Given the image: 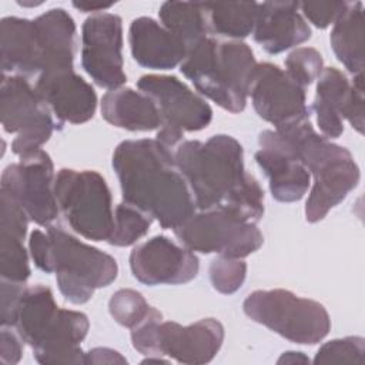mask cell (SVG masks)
I'll use <instances>...</instances> for the list:
<instances>
[{"label":"cell","instance_id":"1","mask_svg":"<svg viewBox=\"0 0 365 365\" xmlns=\"http://www.w3.org/2000/svg\"><path fill=\"white\" fill-rule=\"evenodd\" d=\"M174 158L200 211L222 210L255 224L262 218L264 190L245 171L244 150L234 137L217 134L205 143L181 141Z\"/></svg>","mask_w":365,"mask_h":365},{"label":"cell","instance_id":"2","mask_svg":"<svg viewBox=\"0 0 365 365\" xmlns=\"http://www.w3.org/2000/svg\"><path fill=\"white\" fill-rule=\"evenodd\" d=\"M111 164L123 201L147 212L163 228L175 230L195 212L191 190L174 153L157 138L121 141Z\"/></svg>","mask_w":365,"mask_h":365},{"label":"cell","instance_id":"3","mask_svg":"<svg viewBox=\"0 0 365 365\" xmlns=\"http://www.w3.org/2000/svg\"><path fill=\"white\" fill-rule=\"evenodd\" d=\"M29 251L38 269L56 272L60 292L73 304H86L96 289L108 287L118 274L117 261L110 254L57 225L47 227L46 232L31 231Z\"/></svg>","mask_w":365,"mask_h":365},{"label":"cell","instance_id":"4","mask_svg":"<svg viewBox=\"0 0 365 365\" xmlns=\"http://www.w3.org/2000/svg\"><path fill=\"white\" fill-rule=\"evenodd\" d=\"M86 314L57 307L48 287H26L14 322L20 338L31 346L38 364H86L80 344L88 332Z\"/></svg>","mask_w":365,"mask_h":365},{"label":"cell","instance_id":"5","mask_svg":"<svg viewBox=\"0 0 365 365\" xmlns=\"http://www.w3.org/2000/svg\"><path fill=\"white\" fill-rule=\"evenodd\" d=\"M257 64L248 44L205 37L188 48L180 70L202 96L235 114L247 106Z\"/></svg>","mask_w":365,"mask_h":365},{"label":"cell","instance_id":"6","mask_svg":"<svg viewBox=\"0 0 365 365\" xmlns=\"http://www.w3.org/2000/svg\"><path fill=\"white\" fill-rule=\"evenodd\" d=\"M134 349L147 356H168L180 364L201 365L214 359L224 342V327L214 318L190 325L163 321V314L151 308L148 317L131 329Z\"/></svg>","mask_w":365,"mask_h":365},{"label":"cell","instance_id":"7","mask_svg":"<svg viewBox=\"0 0 365 365\" xmlns=\"http://www.w3.org/2000/svg\"><path fill=\"white\" fill-rule=\"evenodd\" d=\"M242 308L252 321L301 345L318 344L331 329L329 314L322 304L281 288L251 292Z\"/></svg>","mask_w":365,"mask_h":365},{"label":"cell","instance_id":"8","mask_svg":"<svg viewBox=\"0 0 365 365\" xmlns=\"http://www.w3.org/2000/svg\"><path fill=\"white\" fill-rule=\"evenodd\" d=\"M58 210L68 225L91 241H108L114 212L110 188L97 171L61 168L54 181Z\"/></svg>","mask_w":365,"mask_h":365},{"label":"cell","instance_id":"9","mask_svg":"<svg viewBox=\"0 0 365 365\" xmlns=\"http://www.w3.org/2000/svg\"><path fill=\"white\" fill-rule=\"evenodd\" d=\"M0 114L6 133L17 134L11 151L27 155L46 144L57 127L51 110L26 77L3 74L0 86Z\"/></svg>","mask_w":365,"mask_h":365},{"label":"cell","instance_id":"10","mask_svg":"<svg viewBox=\"0 0 365 365\" xmlns=\"http://www.w3.org/2000/svg\"><path fill=\"white\" fill-rule=\"evenodd\" d=\"M137 87L155 103L161 117L157 140L168 148L177 147L184 133L200 131L212 120L210 104L174 76L145 74Z\"/></svg>","mask_w":365,"mask_h":365},{"label":"cell","instance_id":"11","mask_svg":"<svg viewBox=\"0 0 365 365\" xmlns=\"http://www.w3.org/2000/svg\"><path fill=\"white\" fill-rule=\"evenodd\" d=\"M180 244L194 252L245 258L264 242L255 222L242 221L222 210L194 212L174 230Z\"/></svg>","mask_w":365,"mask_h":365},{"label":"cell","instance_id":"12","mask_svg":"<svg viewBox=\"0 0 365 365\" xmlns=\"http://www.w3.org/2000/svg\"><path fill=\"white\" fill-rule=\"evenodd\" d=\"M54 165L51 157L37 150L7 165L1 174L0 191L9 194L27 212L30 221L50 227L58 217L54 192Z\"/></svg>","mask_w":365,"mask_h":365},{"label":"cell","instance_id":"13","mask_svg":"<svg viewBox=\"0 0 365 365\" xmlns=\"http://www.w3.org/2000/svg\"><path fill=\"white\" fill-rule=\"evenodd\" d=\"M81 66L103 88L115 90L125 83L120 16L97 13L86 19L81 30Z\"/></svg>","mask_w":365,"mask_h":365},{"label":"cell","instance_id":"14","mask_svg":"<svg viewBox=\"0 0 365 365\" xmlns=\"http://www.w3.org/2000/svg\"><path fill=\"white\" fill-rule=\"evenodd\" d=\"M317 124L325 138H338L344 133V118L358 131H364V74L352 81L335 67H327L318 77L312 103Z\"/></svg>","mask_w":365,"mask_h":365},{"label":"cell","instance_id":"15","mask_svg":"<svg viewBox=\"0 0 365 365\" xmlns=\"http://www.w3.org/2000/svg\"><path fill=\"white\" fill-rule=\"evenodd\" d=\"M248 96L257 114L275 128L309 120L305 87L272 63L257 64Z\"/></svg>","mask_w":365,"mask_h":365},{"label":"cell","instance_id":"16","mask_svg":"<svg viewBox=\"0 0 365 365\" xmlns=\"http://www.w3.org/2000/svg\"><path fill=\"white\" fill-rule=\"evenodd\" d=\"M133 277L145 285H177L194 279L200 269L197 255L165 235H155L130 254Z\"/></svg>","mask_w":365,"mask_h":365},{"label":"cell","instance_id":"17","mask_svg":"<svg viewBox=\"0 0 365 365\" xmlns=\"http://www.w3.org/2000/svg\"><path fill=\"white\" fill-rule=\"evenodd\" d=\"M258 145L254 157L268 178L271 195L279 202L301 200L309 188L311 174L282 135L277 130H264L258 135Z\"/></svg>","mask_w":365,"mask_h":365},{"label":"cell","instance_id":"18","mask_svg":"<svg viewBox=\"0 0 365 365\" xmlns=\"http://www.w3.org/2000/svg\"><path fill=\"white\" fill-rule=\"evenodd\" d=\"M34 87L60 125L63 123H86L97 110L94 88L73 68L44 71L38 76Z\"/></svg>","mask_w":365,"mask_h":365},{"label":"cell","instance_id":"19","mask_svg":"<svg viewBox=\"0 0 365 365\" xmlns=\"http://www.w3.org/2000/svg\"><path fill=\"white\" fill-rule=\"evenodd\" d=\"M298 7V1L258 3L252 36L267 53H282L311 37V29Z\"/></svg>","mask_w":365,"mask_h":365},{"label":"cell","instance_id":"20","mask_svg":"<svg viewBox=\"0 0 365 365\" xmlns=\"http://www.w3.org/2000/svg\"><path fill=\"white\" fill-rule=\"evenodd\" d=\"M0 57L3 74L29 77L43 73L44 54L34 20L14 16L1 20Z\"/></svg>","mask_w":365,"mask_h":365},{"label":"cell","instance_id":"21","mask_svg":"<svg viewBox=\"0 0 365 365\" xmlns=\"http://www.w3.org/2000/svg\"><path fill=\"white\" fill-rule=\"evenodd\" d=\"M133 58L151 70H171L182 63L187 46L151 17L134 19L128 30Z\"/></svg>","mask_w":365,"mask_h":365},{"label":"cell","instance_id":"22","mask_svg":"<svg viewBox=\"0 0 365 365\" xmlns=\"http://www.w3.org/2000/svg\"><path fill=\"white\" fill-rule=\"evenodd\" d=\"M101 115L114 127L151 131L161 127L160 111L151 97L128 87L108 90L101 98Z\"/></svg>","mask_w":365,"mask_h":365},{"label":"cell","instance_id":"23","mask_svg":"<svg viewBox=\"0 0 365 365\" xmlns=\"http://www.w3.org/2000/svg\"><path fill=\"white\" fill-rule=\"evenodd\" d=\"M359 178V167L354 157L338 163L327 173L315 177L305 204L307 221H321L334 207L345 200V197L358 185Z\"/></svg>","mask_w":365,"mask_h":365},{"label":"cell","instance_id":"24","mask_svg":"<svg viewBox=\"0 0 365 365\" xmlns=\"http://www.w3.org/2000/svg\"><path fill=\"white\" fill-rule=\"evenodd\" d=\"M44 54V71L73 68L76 23L64 9H51L34 19Z\"/></svg>","mask_w":365,"mask_h":365},{"label":"cell","instance_id":"25","mask_svg":"<svg viewBox=\"0 0 365 365\" xmlns=\"http://www.w3.org/2000/svg\"><path fill=\"white\" fill-rule=\"evenodd\" d=\"M331 47L336 58L352 74H364V6L348 1L345 11L334 23Z\"/></svg>","mask_w":365,"mask_h":365},{"label":"cell","instance_id":"26","mask_svg":"<svg viewBox=\"0 0 365 365\" xmlns=\"http://www.w3.org/2000/svg\"><path fill=\"white\" fill-rule=\"evenodd\" d=\"M158 17L163 26L178 37L187 48L208 37L210 31L202 3L165 1L160 7Z\"/></svg>","mask_w":365,"mask_h":365},{"label":"cell","instance_id":"27","mask_svg":"<svg viewBox=\"0 0 365 365\" xmlns=\"http://www.w3.org/2000/svg\"><path fill=\"white\" fill-rule=\"evenodd\" d=\"M208 31L240 40L250 36L255 26L258 3H202Z\"/></svg>","mask_w":365,"mask_h":365},{"label":"cell","instance_id":"28","mask_svg":"<svg viewBox=\"0 0 365 365\" xmlns=\"http://www.w3.org/2000/svg\"><path fill=\"white\" fill-rule=\"evenodd\" d=\"M151 221L153 218L147 212L123 201L114 210V224L108 244L115 247L135 244L148 232Z\"/></svg>","mask_w":365,"mask_h":365},{"label":"cell","instance_id":"29","mask_svg":"<svg viewBox=\"0 0 365 365\" xmlns=\"http://www.w3.org/2000/svg\"><path fill=\"white\" fill-rule=\"evenodd\" d=\"M0 272L3 279L16 282L29 279L30 265L24 238L10 232H0Z\"/></svg>","mask_w":365,"mask_h":365},{"label":"cell","instance_id":"30","mask_svg":"<svg viewBox=\"0 0 365 365\" xmlns=\"http://www.w3.org/2000/svg\"><path fill=\"white\" fill-rule=\"evenodd\" d=\"M151 308L138 291L130 288L115 291L108 301L110 315L115 322L130 329L141 324L148 317Z\"/></svg>","mask_w":365,"mask_h":365},{"label":"cell","instance_id":"31","mask_svg":"<svg viewBox=\"0 0 365 365\" xmlns=\"http://www.w3.org/2000/svg\"><path fill=\"white\" fill-rule=\"evenodd\" d=\"M365 339L345 336L325 342L315 354L314 364H364Z\"/></svg>","mask_w":365,"mask_h":365},{"label":"cell","instance_id":"32","mask_svg":"<svg viewBox=\"0 0 365 365\" xmlns=\"http://www.w3.org/2000/svg\"><path fill=\"white\" fill-rule=\"evenodd\" d=\"M247 277V264L242 258L218 255L210 265V279L221 294H234L238 291Z\"/></svg>","mask_w":365,"mask_h":365},{"label":"cell","instance_id":"33","mask_svg":"<svg viewBox=\"0 0 365 365\" xmlns=\"http://www.w3.org/2000/svg\"><path fill=\"white\" fill-rule=\"evenodd\" d=\"M322 56L312 47H299L292 50L285 58V71L299 86L307 87L318 80L322 73Z\"/></svg>","mask_w":365,"mask_h":365},{"label":"cell","instance_id":"34","mask_svg":"<svg viewBox=\"0 0 365 365\" xmlns=\"http://www.w3.org/2000/svg\"><path fill=\"white\" fill-rule=\"evenodd\" d=\"M348 1H304L299 3L302 14L319 29L334 24L345 11Z\"/></svg>","mask_w":365,"mask_h":365},{"label":"cell","instance_id":"35","mask_svg":"<svg viewBox=\"0 0 365 365\" xmlns=\"http://www.w3.org/2000/svg\"><path fill=\"white\" fill-rule=\"evenodd\" d=\"M26 289V282L1 278V327H14L19 304Z\"/></svg>","mask_w":365,"mask_h":365},{"label":"cell","instance_id":"36","mask_svg":"<svg viewBox=\"0 0 365 365\" xmlns=\"http://www.w3.org/2000/svg\"><path fill=\"white\" fill-rule=\"evenodd\" d=\"M23 339L20 335L9 329V327L1 328L0 335V362L3 365H14L23 356Z\"/></svg>","mask_w":365,"mask_h":365},{"label":"cell","instance_id":"37","mask_svg":"<svg viewBox=\"0 0 365 365\" xmlns=\"http://www.w3.org/2000/svg\"><path fill=\"white\" fill-rule=\"evenodd\" d=\"M86 364H127V359L110 348H93L86 352Z\"/></svg>","mask_w":365,"mask_h":365},{"label":"cell","instance_id":"38","mask_svg":"<svg viewBox=\"0 0 365 365\" xmlns=\"http://www.w3.org/2000/svg\"><path fill=\"white\" fill-rule=\"evenodd\" d=\"M277 362L278 364H308L309 359L302 352L288 351V352H284Z\"/></svg>","mask_w":365,"mask_h":365},{"label":"cell","instance_id":"39","mask_svg":"<svg viewBox=\"0 0 365 365\" xmlns=\"http://www.w3.org/2000/svg\"><path fill=\"white\" fill-rule=\"evenodd\" d=\"M73 6L76 9H78L80 11H83V13H96L97 14V11L103 13L104 10L110 9L113 6V3H110V4H90V3H76L74 1Z\"/></svg>","mask_w":365,"mask_h":365}]
</instances>
